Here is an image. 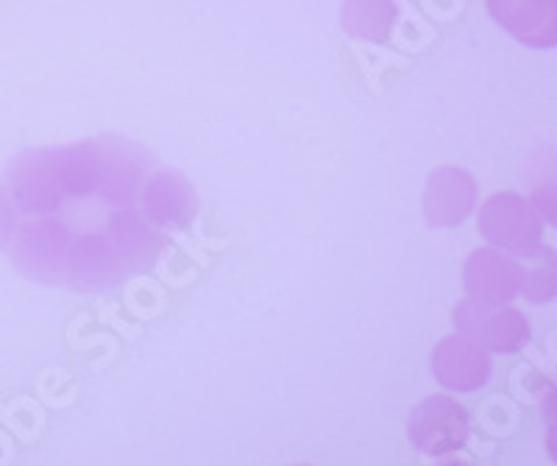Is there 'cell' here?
Listing matches in <instances>:
<instances>
[{"label": "cell", "instance_id": "obj_11", "mask_svg": "<svg viewBox=\"0 0 557 466\" xmlns=\"http://www.w3.org/2000/svg\"><path fill=\"white\" fill-rule=\"evenodd\" d=\"M544 162L530 165V201L539 207L541 218L557 230V151H541Z\"/></svg>", "mask_w": 557, "mask_h": 466}, {"label": "cell", "instance_id": "obj_9", "mask_svg": "<svg viewBox=\"0 0 557 466\" xmlns=\"http://www.w3.org/2000/svg\"><path fill=\"white\" fill-rule=\"evenodd\" d=\"M399 17L396 0H343V32L368 42H387Z\"/></svg>", "mask_w": 557, "mask_h": 466}, {"label": "cell", "instance_id": "obj_1", "mask_svg": "<svg viewBox=\"0 0 557 466\" xmlns=\"http://www.w3.org/2000/svg\"><path fill=\"white\" fill-rule=\"evenodd\" d=\"M451 324L482 350L499 352V355H513L524 350L532 335L527 316L516 310L510 302L474 299V296L457 302Z\"/></svg>", "mask_w": 557, "mask_h": 466}, {"label": "cell", "instance_id": "obj_7", "mask_svg": "<svg viewBox=\"0 0 557 466\" xmlns=\"http://www.w3.org/2000/svg\"><path fill=\"white\" fill-rule=\"evenodd\" d=\"M487 12L521 46H557V0H487Z\"/></svg>", "mask_w": 557, "mask_h": 466}, {"label": "cell", "instance_id": "obj_5", "mask_svg": "<svg viewBox=\"0 0 557 466\" xmlns=\"http://www.w3.org/2000/svg\"><path fill=\"white\" fill-rule=\"evenodd\" d=\"M432 375L444 389L471 394L487 385L494 375V360L491 352L457 332L437 341L432 350Z\"/></svg>", "mask_w": 557, "mask_h": 466}, {"label": "cell", "instance_id": "obj_6", "mask_svg": "<svg viewBox=\"0 0 557 466\" xmlns=\"http://www.w3.org/2000/svg\"><path fill=\"white\" fill-rule=\"evenodd\" d=\"M139 207L159 232L190 230L198 216V196L176 171H157L143 182Z\"/></svg>", "mask_w": 557, "mask_h": 466}, {"label": "cell", "instance_id": "obj_3", "mask_svg": "<svg viewBox=\"0 0 557 466\" xmlns=\"http://www.w3.org/2000/svg\"><path fill=\"white\" fill-rule=\"evenodd\" d=\"M469 410L446 394L421 400L407 419V436H410L412 447L418 453L430 455V458L462 450L469 441Z\"/></svg>", "mask_w": 557, "mask_h": 466}, {"label": "cell", "instance_id": "obj_4", "mask_svg": "<svg viewBox=\"0 0 557 466\" xmlns=\"http://www.w3.org/2000/svg\"><path fill=\"white\" fill-rule=\"evenodd\" d=\"M476 201H480V187L469 171L455 165H437L426 176L421 207H424L426 224L435 230L462 224L474 212Z\"/></svg>", "mask_w": 557, "mask_h": 466}, {"label": "cell", "instance_id": "obj_12", "mask_svg": "<svg viewBox=\"0 0 557 466\" xmlns=\"http://www.w3.org/2000/svg\"><path fill=\"white\" fill-rule=\"evenodd\" d=\"M14 230H17V207L12 205L7 185H0V252L9 249Z\"/></svg>", "mask_w": 557, "mask_h": 466}, {"label": "cell", "instance_id": "obj_10", "mask_svg": "<svg viewBox=\"0 0 557 466\" xmlns=\"http://www.w3.org/2000/svg\"><path fill=\"white\" fill-rule=\"evenodd\" d=\"M521 291L532 305H546L557 296V255L549 246H541L532 255L521 257Z\"/></svg>", "mask_w": 557, "mask_h": 466}, {"label": "cell", "instance_id": "obj_13", "mask_svg": "<svg viewBox=\"0 0 557 466\" xmlns=\"http://www.w3.org/2000/svg\"><path fill=\"white\" fill-rule=\"evenodd\" d=\"M544 421H546V450L552 461L557 464V389L552 391L549 400L544 403Z\"/></svg>", "mask_w": 557, "mask_h": 466}, {"label": "cell", "instance_id": "obj_8", "mask_svg": "<svg viewBox=\"0 0 557 466\" xmlns=\"http://www.w3.org/2000/svg\"><path fill=\"white\" fill-rule=\"evenodd\" d=\"M462 287L474 299L513 302L521 291V262L507 252L476 249L462 266Z\"/></svg>", "mask_w": 557, "mask_h": 466}, {"label": "cell", "instance_id": "obj_2", "mask_svg": "<svg viewBox=\"0 0 557 466\" xmlns=\"http://www.w3.org/2000/svg\"><path fill=\"white\" fill-rule=\"evenodd\" d=\"M480 232L494 249L527 257L544 246V218L519 193H494L480 207Z\"/></svg>", "mask_w": 557, "mask_h": 466}]
</instances>
